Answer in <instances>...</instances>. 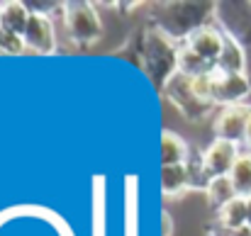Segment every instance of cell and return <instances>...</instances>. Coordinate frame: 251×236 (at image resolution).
Returning a JSON list of instances; mask_svg holds the SVG:
<instances>
[{
    "instance_id": "cell-15",
    "label": "cell",
    "mask_w": 251,
    "mask_h": 236,
    "mask_svg": "<svg viewBox=\"0 0 251 236\" xmlns=\"http://www.w3.org/2000/svg\"><path fill=\"white\" fill-rule=\"evenodd\" d=\"M25 51H29V49H27L22 34L0 29V54H5V56H20V54H25Z\"/></svg>"
},
{
    "instance_id": "cell-13",
    "label": "cell",
    "mask_w": 251,
    "mask_h": 236,
    "mask_svg": "<svg viewBox=\"0 0 251 236\" xmlns=\"http://www.w3.org/2000/svg\"><path fill=\"white\" fill-rule=\"evenodd\" d=\"M229 180L237 190V197H251V154H239L232 173H229Z\"/></svg>"
},
{
    "instance_id": "cell-12",
    "label": "cell",
    "mask_w": 251,
    "mask_h": 236,
    "mask_svg": "<svg viewBox=\"0 0 251 236\" xmlns=\"http://www.w3.org/2000/svg\"><path fill=\"white\" fill-rule=\"evenodd\" d=\"M205 192H207V202H210V207H212V210H222L225 205H229V202L237 197V190H234V185H232L229 175L210 180V183H207V188H205Z\"/></svg>"
},
{
    "instance_id": "cell-7",
    "label": "cell",
    "mask_w": 251,
    "mask_h": 236,
    "mask_svg": "<svg viewBox=\"0 0 251 236\" xmlns=\"http://www.w3.org/2000/svg\"><path fill=\"white\" fill-rule=\"evenodd\" d=\"M25 44L34 54H54L56 51V34H54L51 17L32 12L27 29H25Z\"/></svg>"
},
{
    "instance_id": "cell-8",
    "label": "cell",
    "mask_w": 251,
    "mask_h": 236,
    "mask_svg": "<svg viewBox=\"0 0 251 236\" xmlns=\"http://www.w3.org/2000/svg\"><path fill=\"white\" fill-rule=\"evenodd\" d=\"M188 188H193V173L185 163L180 165H161V192L168 197L183 195Z\"/></svg>"
},
{
    "instance_id": "cell-17",
    "label": "cell",
    "mask_w": 251,
    "mask_h": 236,
    "mask_svg": "<svg viewBox=\"0 0 251 236\" xmlns=\"http://www.w3.org/2000/svg\"><path fill=\"white\" fill-rule=\"evenodd\" d=\"M244 144H247V149L251 154V115H249V122H247V132H244Z\"/></svg>"
},
{
    "instance_id": "cell-11",
    "label": "cell",
    "mask_w": 251,
    "mask_h": 236,
    "mask_svg": "<svg viewBox=\"0 0 251 236\" xmlns=\"http://www.w3.org/2000/svg\"><path fill=\"white\" fill-rule=\"evenodd\" d=\"M188 161V144L173 132L161 134V165H180Z\"/></svg>"
},
{
    "instance_id": "cell-2",
    "label": "cell",
    "mask_w": 251,
    "mask_h": 236,
    "mask_svg": "<svg viewBox=\"0 0 251 236\" xmlns=\"http://www.w3.org/2000/svg\"><path fill=\"white\" fill-rule=\"evenodd\" d=\"M161 90H164V95L176 105V110H178L185 119H193V122H195V119H202V117L210 112V105H205V102L195 95L193 78L183 76L180 71H176V73L164 83Z\"/></svg>"
},
{
    "instance_id": "cell-4",
    "label": "cell",
    "mask_w": 251,
    "mask_h": 236,
    "mask_svg": "<svg viewBox=\"0 0 251 236\" xmlns=\"http://www.w3.org/2000/svg\"><path fill=\"white\" fill-rule=\"evenodd\" d=\"M237 158H239L237 144L225 142V139H215L207 146V151L202 154V163H200V173L205 175V183L229 175L234 163H237Z\"/></svg>"
},
{
    "instance_id": "cell-9",
    "label": "cell",
    "mask_w": 251,
    "mask_h": 236,
    "mask_svg": "<svg viewBox=\"0 0 251 236\" xmlns=\"http://www.w3.org/2000/svg\"><path fill=\"white\" fill-rule=\"evenodd\" d=\"M29 15L32 12H29L27 2H17V0L0 2V29H7V32H15V34L25 37Z\"/></svg>"
},
{
    "instance_id": "cell-14",
    "label": "cell",
    "mask_w": 251,
    "mask_h": 236,
    "mask_svg": "<svg viewBox=\"0 0 251 236\" xmlns=\"http://www.w3.org/2000/svg\"><path fill=\"white\" fill-rule=\"evenodd\" d=\"M247 217H249V200L234 197L229 205L220 210V219L227 229H247Z\"/></svg>"
},
{
    "instance_id": "cell-3",
    "label": "cell",
    "mask_w": 251,
    "mask_h": 236,
    "mask_svg": "<svg viewBox=\"0 0 251 236\" xmlns=\"http://www.w3.org/2000/svg\"><path fill=\"white\" fill-rule=\"evenodd\" d=\"M183 47H188L195 56H200L215 71V66H217V61L225 51V32H220L210 24H200V27L188 32Z\"/></svg>"
},
{
    "instance_id": "cell-18",
    "label": "cell",
    "mask_w": 251,
    "mask_h": 236,
    "mask_svg": "<svg viewBox=\"0 0 251 236\" xmlns=\"http://www.w3.org/2000/svg\"><path fill=\"white\" fill-rule=\"evenodd\" d=\"M247 229H251V197H249V217H247Z\"/></svg>"
},
{
    "instance_id": "cell-1",
    "label": "cell",
    "mask_w": 251,
    "mask_h": 236,
    "mask_svg": "<svg viewBox=\"0 0 251 236\" xmlns=\"http://www.w3.org/2000/svg\"><path fill=\"white\" fill-rule=\"evenodd\" d=\"M64 22H66V29H69L71 39L76 44H81V47L98 42L100 34H102V22L95 12V5L85 2V0L64 2Z\"/></svg>"
},
{
    "instance_id": "cell-6",
    "label": "cell",
    "mask_w": 251,
    "mask_h": 236,
    "mask_svg": "<svg viewBox=\"0 0 251 236\" xmlns=\"http://www.w3.org/2000/svg\"><path fill=\"white\" fill-rule=\"evenodd\" d=\"M249 115H251V107H247V105L225 107L220 112V117L215 119V139H225V142H232V144H237L239 139L244 142Z\"/></svg>"
},
{
    "instance_id": "cell-5",
    "label": "cell",
    "mask_w": 251,
    "mask_h": 236,
    "mask_svg": "<svg viewBox=\"0 0 251 236\" xmlns=\"http://www.w3.org/2000/svg\"><path fill=\"white\" fill-rule=\"evenodd\" d=\"M251 93L249 78L244 73H212V85H210V97L212 105L232 107L242 105Z\"/></svg>"
},
{
    "instance_id": "cell-10",
    "label": "cell",
    "mask_w": 251,
    "mask_h": 236,
    "mask_svg": "<svg viewBox=\"0 0 251 236\" xmlns=\"http://www.w3.org/2000/svg\"><path fill=\"white\" fill-rule=\"evenodd\" d=\"M212 73H244V51L234 42V37L225 34V51Z\"/></svg>"
},
{
    "instance_id": "cell-16",
    "label": "cell",
    "mask_w": 251,
    "mask_h": 236,
    "mask_svg": "<svg viewBox=\"0 0 251 236\" xmlns=\"http://www.w3.org/2000/svg\"><path fill=\"white\" fill-rule=\"evenodd\" d=\"M161 224H164V236L173 234V219H171V214H168V212L161 214Z\"/></svg>"
}]
</instances>
